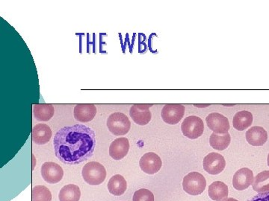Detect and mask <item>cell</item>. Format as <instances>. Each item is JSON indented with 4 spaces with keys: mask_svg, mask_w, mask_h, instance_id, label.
I'll list each match as a JSON object with an SVG mask.
<instances>
[{
    "mask_svg": "<svg viewBox=\"0 0 269 201\" xmlns=\"http://www.w3.org/2000/svg\"><path fill=\"white\" fill-rule=\"evenodd\" d=\"M96 135L91 128L75 124L60 129L53 139L54 152L65 164H80L94 155Z\"/></svg>",
    "mask_w": 269,
    "mask_h": 201,
    "instance_id": "1",
    "label": "cell"
},
{
    "mask_svg": "<svg viewBox=\"0 0 269 201\" xmlns=\"http://www.w3.org/2000/svg\"><path fill=\"white\" fill-rule=\"evenodd\" d=\"M83 179L91 186H99L105 181L107 170L98 162H90L84 165L81 171Z\"/></svg>",
    "mask_w": 269,
    "mask_h": 201,
    "instance_id": "2",
    "label": "cell"
},
{
    "mask_svg": "<svg viewBox=\"0 0 269 201\" xmlns=\"http://www.w3.org/2000/svg\"><path fill=\"white\" fill-rule=\"evenodd\" d=\"M107 127L114 135L125 136L130 131L131 122L125 113L116 112L108 118Z\"/></svg>",
    "mask_w": 269,
    "mask_h": 201,
    "instance_id": "3",
    "label": "cell"
},
{
    "mask_svg": "<svg viewBox=\"0 0 269 201\" xmlns=\"http://www.w3.org/2000/svg\"><path fill=\"white\" fill-rule=\"evenodd\" d=\"M206 181L200 173L191 172L183 178L182 187L190 195H199L206 189Z\"/></svg>",
    "mask_w": 269,
    "mask_h": 201,
    "instance_id": "4",
    "label": "cell"
},
{
    "mask_svg": "<svg viewBox=\"0 0 269 201\" xmlns=\"http://www.w3.org/2000/svg\"><path fill=\"white\" fill-rule=\"evenodd\" d=\"M181 130L183 135L189 139H196L203 135L204 124L203 120L197 116H189L182 122Z\"/></svg>",
    "mask_w": 269,
    "mask_h": 201,
    "instance_id": "5",
    "label": "cell"
},
{
    "mask_svg": "<svg viewBox=\"0 0 269 201\" xmlns=\"http://www.w3.org/2000/svg\"><path fill=\"white\" fill-rule=\"evenodd\" d=\"M203 165L205 171L209 174L216 175L224 171L226 161L222 155L213 152L205 157Z\"/></svg>",
    "mask_w": 269,
    "mask_h": 201,
    "instance_id": "6",
    "label": "cell"
},
{
    "mask_svg": "<svg viewBox=\"0 0 269 201\" xmlns=\"http://www.w3.org/2000/svg\"><path fill=\"white\" fill-rule=\"evenodd\" d=\"M185 107L181 105H166L161 110L163 121L169 124H178L185 114Z\"/></svg>",
    "mask_w": 269,
    "mask_h": 201,
    "instance_id": "7",
    "label": "cell"
},
{
    "mask_svg": "<svg viewBox=\"0 0 269 201\" xmlns=\"http://www.w3.org/2000/svg\"><path fill=\"white\" fill-rule=\"evenodd\" d=\"M42 176L46 182L55 184L63 180L64 171L63 168L53 162H46L42 166Z\"/></svg>",
    "mask_w": 269,
    "mask_h": 201,
    "instance_id": "8",
    "label": "cell"
},
{
    "mask_svg": "<svg viewBox=\"0 0 269 201\" xmlns=\"http://www.w3.org/2000/svg\"><path fill=\"white\" fill-rule=\"evenodd\" d=\"M140 168L148 174H154L161 169L162 162L159 155L153 152L145 154L139 162Z\"/></svg>",
    "mask_w": 269,
    "mask_h": 201,
    "instance_id": "9",
    "label": "cell"
},
{
    "mask_svg": "<svg viewBox=\"0 0 269 201\" xmlns=\"http://www.w3.org/2000/svg\"><path fill=\"white\" fill-rule=\"evenodd\" d=\"M206 121L209 128L217 134H226L231 128L227 118L218 113H213L209 115Z\"/></svg>",
    "mask_w": 269,
    "mask_h": 201,
    "instance_id": "10",
    "label": "cell"
},
{
    "mask_svg": "<svg viewBox=\"0 0 269 201\" xmlns=\"http://www.w3.org/2000/svg\"><path fill=\"white\" fill-rule=\"evenodd\" d=\"M153 105H134L131 107L130 115L133 121L138 125H146L151 121V112L150 108Z\"/></svg>",
    "mask_w": 269,
    "mask_h": 201,
    "instance_id": "11",
    "label": "cell"
},
{
    "mask_svg": "<svg viewBox=\"0 0 269 201\" xmlns=\"http://www.w3.org/2000/svg\"><path fill=\"white\" fill-rule=\"evenodd\" d=\"M254 181V173L247 168H242L235 173L233 178V187L236 190L243 191L247 189Z\"/></svg>",
    "mask_w": 269,
    "mask_h": 201,
    "instance_id": "12",
    "label": "cell"
},
{
    "mask_svg": "<svg viewBox=\"0 0 269 201\" xmlns=\"http://www.w3.org/2000/svg\"><path fill=\"white\" fill-rule=\"evenodd\" d=\"M130 150V142L126 137H120L115 139L109 147V155L115 160L125 158Z\"/></svg>",
    "mask_w": 269,
    "mask_h": 201,
    "instance_id": "13",
    "label": "cell"
},
{
    "mask_svg": "<svg viewBox=\"0 0 269 201\" xmlns=\"http://www.w3.org/2000/svg\"><path fill=\"white\" fill-rule=\"evenodd\" d=\"M246 139L253 146H262L268 140V133L262 127L254 126L246 133Z\"/></svg>",
    "mask_w": 269,
    "mask_h": 201,
    "instance_id": "14",
    "label": "cell"
},
{
    "mask_svg": "<svg viewBox=\"0 0 269 201\" xmlns=\"http://www.w3.org/2000/svg\"><path fill=\"white\" fill-rule=\"evenodd\" d=\"M97 114V108L94 105H77L74 108L75 119L80 122H89L92 121Z\"/></svg>",
    "mask_w": 269,
    "mask_h": 201,
    "instance_id": "15",
    "label": "cell"
},
{
    "mask_svg": "<svg viewBox=\"0 0 269 201\" xmlns=\"http://www.w3.org/2000/svg\"><path fill=\"white\" fill-rule=\"evenodd\" d=\"M53 132L47 124H37L32 129V141L37 145H45L50 142Z\"/></svg>",
    "mask_w": 269,
    "mask_h": 201,
    "instance_id": "16",
    "label": "cell"
},
{
    "mask_svg": "<svg viewBox=\"0 0 269 201\" xmlns=\"http://www.w3.org/2000/svg\"><path fill=\"white\" fill-rule=\"evenodd\" d=\"M127 189V181L122 175H114L108 183L109 192L115 196H120L125 194Z\"/></svg>",
    "mask_w": 269,
    "mask_h": 201,
    "instance_id": "17",
    "label": "cell"
},
{
    "mask_svg": "<svg viewBox=\"0 0 269 201\" xmlns=\"http://www.w3.org/2000/svg\"><path fill=\"white\" fill-rule=\"evenodd\" d=\"M252 123V113L246 110L238 112L233 119V128L239 131H243L251 127Z\"/></svg>",
    "mask_w": 269,
    "mask_h": 201,
    "instance_id": "18",
    "label": "cell"
},
{
    "mask_svg": "<svg viewBox=\"0 0 269 201\" xmlns=\"http://www.w3.org/2000/svg\"><path fill=\"white\" fill-rule=\"evenodd\" d=\"M209 195L212 200L222 201L227 198L228 187L225 183L221 181H215L212 183L209 187Z\"/></svg>",
    "mask_w": 269,
    "mask_h": 201,
    "instance_id": "19",
    "label": "cell"
},
{
    "mask_svg": "<svg viewBox=\"0 0 269 201\" xmlns=\"http://www.w3.org/2000/svg\"><path fill=\"white\" fill-rule=\"evenodd\" d=\"M54 113H55V109L53 105H47V104L34 105L33 114L37 121H50L53 118Z\"/></svg>",
    "mask_w": 269,
    "mask_h": 201,
    "instance_id": "20",
    "label": "cell"
},
{
    "mask_svg": "<svg viewBox=\"0 0 269 201\" xmlns=\"http://www.w3.org/2000/svg\"><path fill=\"white\" fill-rule=\"evenodd\" d=\"M80 197V189L79 186L74 184H68L64 186L58 194L60 201H79Z\"/></svg>",
    "mask_w": 269,
    "mask_h": 201,
    "instance_id": "21",
    "label": "cell"
},
{
    "mask_svg": "<svg viewBox=\"0 0 269 201\" xmlns=\"http://www.w3.org/2000/svg\"><path fill=\"white\" fill-rule=\"evenodd\" d=\"M231 142V137L229 133L219 135L213 133L210 136V143L213 148L218 150H224L229 147Z\"/></svg>",
    "mask_w": 269,
    "mask_h": 201,
    "instance_id": "22",
    "label": "cell"
},
{
    "mask_svg": "<svg viewBox=\"0 0 269 201\" xmlns=\"http://www.w3.org/2000/svg\"><path fill=\"white\" fill-rule=\"evenodd\" d=\"M253 189L258 193L269 192V171L259 173L254 178Z\"/></svg>",
    "mask_w": 269,
    "mask_h": 201,
    "instance_id": "23",
    "label": "cell"
},
{
    "mask_svg": "<svg viewBox=\"0 0 269 201\" xmlns=\"http://www.w3.org/2000/svg\"><path fill=\"white\" fill-rule=\"evenodd\" d=\"M52 194L45 186H36L32 189V201H51Z\"/></svg>",
    "mask_w": 269,
    "mask_h": 201,
    "instance_id": "24",
    "label": "cell"
},
{
    "mask_svg": "<svg viewBox=\"0 0 269 201\" xmlns=\"http://www.w3.org/2000/svg\"><path fill=\"white\" fill-rule=\"evenodd\" d=\"M133 201H154V195L152 192L146 189L136 191L133 195Z\"/></svg>",
    "mask_w": 269,
    "mask_h": 201,
    "instance_id": "25",
    "label": "cell"
},
{
    "mask_svg": "<svg viewBox=\"0 0 269 201\" xmlns=\"http://www.w3.org/2000/svg\"><path fill=\"white\" fill-rule=\"evenodd\" d=\"M249 201H269V192L258 193Z\"/></svg>",
    "mask_w": 269,
    "mask_h": 201,
    "instance_id": "26",
    "label": "cell"
},
{
    "mask_svg": "<svg viewBox=\"0 0 269 201\" xmlns=\"http://www.w3.org/2000/svg\"><path fill=\"white\" fill-rule=\"evenodd\" d=\"M222 201H238V200H236V199H234V198H226V199H224V200Z\"/></svg>",
    "mask_w": 269,
    "mask_h": 201,
    "instance_id": "27",
    "label": "cell"
},
{
    "mask_svg": "<svg viewBox=\"0 0 269 201\" xmlns=\"http://www.w3.org/2000/svg\"><path fill=\"white\" fill-rule=\"evenodd\" d=\"M267 161H268V165L269 166V154H268V158H267Z\"/></svg>",
    "mask_w": 269,
    "mask_h": 201,
    "instance_id": "28",
    "label": "cell"
}]
</instances>
